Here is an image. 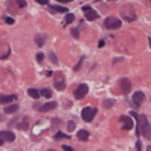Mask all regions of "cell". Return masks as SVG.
Returning <instances> with one entry per match:
<instances>
[{"label":"cell","instance_id":"cell-1","mask_svg":"<svg viewBox=\"0 0 151 151\" xmlns=\"http://www.w3.org/2000/svg\"><path fill=\"white\" fill-rule=\"evenodd\" d=\"M136 118H137V129H136L137 137L139 134H142L145 138L151 141V124L149 123L146 115H143V114L136 115Z\"/></svg>","mask_w":151,"mask_h":151},{"label":"cell","instance_id":"cell-2","mask_svg":"<svg viewBox=\"0 0 151 151\" xmlns=\"http://www.w3.org/2000/svg\"><path fill=\"white\" fill-rule=\"evenodd\" d=\"M96 113H97V109L96 108H92V106H86L83 110H82L81 113V116H82V119L85 120V122H92V119L95 118V115H96Z\"/></svg>","mask_w":151,"mask_h":151},{"label":"cell","instance_id":"cell-3","mask_svg":"<svg viewBox=\"0 0 151 151\" xmlns=\"http://www.w3.org/2000/svg\"><path fill=\"white\" fill-rule=\"evenodd\" d=\"M104 26H105L106 29H118L120 26H122V22H120V19H118V18H115V17H109V18L105 19Z\"/></svg>","mask_w":151,"mask_h":151},{"label":"cell","instance_id":"cell-4","mask_svg":"<svg viewBox=\"0 0 151 151\" xmlns=\"http://www.w3.org/2000/svg\"><path fill=\"white\" fill-rule=\"evenodd\" d=\"M82 10L85 12V17H86V19L87 21H95L100 16L97 14V12H95L91 6L90 5H85V6H82Z\"/></svg>","mask_w":151,"mask_h":151},{"label":"cell","instance_id":"cell-5","mask_svg":"<svg viewBox=\"0 0 151 151\" xmlns=\"http://www.w3.org/2000/svg\"><path fill=\"white\" fill-rule=\"evenodd\" d=\"M87 92H88V86L86 83H81L77 87V90L74 91V97L77 100H81V99H83V97L87 95Z\"/></svg>","mask_w":151,"mask_h":151},{"label":"cell","instance_id":"cell-6","mask_svg":"<svg viewBox=\"0 0 151 151\" xmlns=\"http://www.w3.org/2000/svg\"><path fill=\"white\" fill-rule=\"evenodd\" d=\"M119 122L122 123V128L124 131H131L132 128H133V120H132V118H129V116H127V115L120 116Z\"/></svg>","mask_w":151,"mask_h":151},{"label":"cell","instance_id":"cell-7","mask_svg":"<svg viewBox=\"0 0 151 151\" xmlns=\"http://www.w3.org/2000/svg\"><path fill=\"white\" fill-rule=\"evenodd\" d=\"M58 77H55V82H54V86L58 91H63L65 88V81H64V77L62 73H58L56 74Z\"/></svg>","mask_w":151,"mask_h":151},{"label":"cell","instance_id":"cell-8","mask_svg":"<svg viewBox=\"0 0 151 151\" xmlns=\"http://www.w3.org/2000/svg\"><path fill=\"white\" fill-rule=\"evenodd\" d=\"M119 86H120V88H122V92L123 93H128L131 91V82L128 78H120L119 80Z\"/></svg>","mask_w":151,"mask_h":151},{"label":"cell","instance_id":"cell-9","mask_svg":"<svg viewBox=\"0 0 151 151\" xmlns=\"http://www.w3.org/2000/svg\"><path fill=\"white\" fill-rule=\"evenodd\" d=\"M143 100H145V93L141 92V91H136L133 93V97H132V101H133V104L136 105V106H139Z\"/></svg>","mask_w":151,"mask_h":151},{"label":"cell","instance_id":"cell-10","mask_svg":"<svg viewBox=\"0 0 151 151\" xmlns=\"http://www.w3.org/2000/svg\"><path fill=\"white\" fill-rule=\"evenodd\" d=\"M0 138L3 141H8V142H13L16 139V136H14L13 132L10 131H1L0 132Z\"/></svg>","mask_w":151,"mask_h":151},{"label":"cell","instance_id":"cell-11","mask_svg":"<svg viewBox=\"0 0 151 151\" xmlns=\"http://www.w3.org/2000/svg\"><path fill=\"white\" fill-rule=\"evenodd\" d=\"M56 105H58V104H56L55 101H51V103H46V104H44L39 109V110L42 111V113H45V111H49V110H52V109H55Z\"/></svg>","mask_w":151,"mask_h":151},{"label":"cell","instance_id":"cell-12","mask_svg":"<svg viewBox=\"0 0 151 151\" xmlns=\"http://www.w3.org/2000/svg\"><path fill=\"white\" fill-rule=\"evenodd\" d=\"M16 99H17L16 95H0V104H8Z\"/></svg>","mask_w":151,"mask_h":151},{"label":"cell","instance_id":"cell-13","mask_svg":"<svg viewBox=\"0 0 151 151\" xmlns=\"http://www.w3.org/2000/svg\"><path fill=\"white\" fill-rule=\"evenodd\" d=\"M77 137L81 139V141H87L88 137H90V133L86 129H80L77 133Z\"/></svg>","mask_w":151,"mask_h":151},{"label":"cell","instance_id":"cell-14","mask_svg":"<svg viewBox=\"0 0 151 151\" xmlns=\"http://www.w3.org/2000/svg\"><path fill=\"white\" fill-rule=\"evenodd\" d=\"M35 42H36V45H37L39 47L44 46V44H45V36H44V35H37V36L35 37Z\"/></svg>","mask_w":151,"mask_h":151},{"label":"cell","instance_id":"cell-15","mask_svg":"<svg viewBox=\"0 0 151 151\" xmlns=\"http://www.w3.org/2000/svg\"><path fill=\"white\" fill-rule=\"evenodd\" d=\"M115 105V100H113V99H108V100H104L103 101V106L105 109H110L113 108Z\"/></svg>","mask_w":151,"mask_h":151},{"label":"cell","instance_id":"cell-16","mask_svg":"<svg viewBox=\"0 0 151 151\" xmlns=\"http://www.w3.org/2000/svg\"><path fill=\"white\" fill-rule=\"evenodd\" d=\"M18 108H19L18 105H10V106L4 109V111L6 113V114H13V113H17L18 111Z\"/></svg>","mask_w":151,"mask_h":151},{"label":"cell","instance_id":"cell-17","mask_svg":"<svg viewBox=\"0 0 151 151\" xmlns=\"http://www.w3.org/2000/svg\"><path fill=\"white\" fill-rule=\"evenodd\" d=\"M50 9L55 10V12H59V13H67L68 12L67 8H64V6H59V5H51Z\"/></svg>","mask_w":151,"mask_h":151},{"label":"cell","instance_id":"cell-18","mask_svg":"<svg viewBox=\"0 0 151 151\" xmlns=\"http://www.w3.org/2000/svg\"><path fill=\"white\" fill-rule=\"evenodd\" d=\"M54 138L55 139H63V138H67V139H69L70 138V136H68V134H65V133H63V132H56L55 133V136H54Z\"/></svg>","mask_w":151,"mask_h":151},{"label":"cell","instance_id":"cell-19","mask_svg":"<svg viewBox=\"0 0 151 151\" xmlns=\"http://www.w3.org/2000/svg\"><path fill=\"white\" fill-rule=\"evenodd\" d=\"M27 92H28L29 96L33 97V99H39V97H40V92L37 91V90H35V88H29Z\"/></svg>","mask_w":151,"mask_h":151},{"label":"cell","instance_id":"cell-20","mask_svg":"<svg viewBox=\"0 0 151 151\" xmlns=\"http://www.w3.org/2000/svg\"><path fill=\"white\" fill-rule=\"evenodd\" d=\"M73 21H74V14H73V13H68L67 16H65V23L69 24V23H72Z\"/></svg>","mask_w":151,"mask_h":151},{"label":"cell","instance_id":"cell-21","mask_svg":"<svg viewBox=\"0 0 151 151\" xmlns=\"http://www.w3.org/2000/svg\"><path fill=\"white\" fill-rule=\"evenodd\" d=\"M40 93H41V95H42L44 97H51V91H50L49 88H42V90L40 91Z\"/></svg>","mask_w":151,"mask_h":151},{"label":"cell","instance_id":"cell-22","mask_svg":"<svg viewBox=\"0 0 151 151\" xmlns=\"http://www.w3.org/2000/svg\"><path fill=\"white\" fill-rule=\"evenodd\" d=\"M49 56H50V60H51L52 63H54V64H58V58H56V56H55L54 52L50 51V54H49Z\"/></svg>","mask_w":151,"mask_h":151},{"label":"cell","instance_id":"cell-23","mask_svg":"<svg viewBox=\"0 0 151 151\" xmlns=\"http://www.w3.org/2000/svg\"><path fill=\"white\" fill-rule=\"evenodd\" d=\"M17 4L19 8H24V6L27 5V3H26V0H17Z\"/></svg>","mask_w":151,"mask_h":151},{"label":"cell","instance_id":"cell-24","mask_svg":"<svg viewBox=\"0 0 151 151\" xmlns=\"http://www.w3.org/2000/svg\"><path fill=\"white\" fill-rule=\"evenodd\" d=\"M74 128H76L74 122H68V131L72 132V131H74Z\"/></svg>","mask_w":151,"mask_h":151},{"label":"cell","instance_id":"cell-25","mask_svg":"<svg viewBox=\"0 0 151 151\" xmlns=\"http://www.w3.org/2000/svg\"><path fill=\"white\" fill-rule=\"evenodd\" d=\"M72 35H73L74 39H78V37H80V32H78L77 28H73L72 29Z\"/></svg>","mask_w":151,"mask_h":151},{"label":"cell","instance_id":"cell-26","mask_svg":"<svg viewBox=\"0 0 151 151\" xmlns=\"http://www.w3.org/2000/svg\"><path fill=\"white\" fill-rule=\"evenodd\" d=\"M44 54H42V52H39V54H37L36 55V59H37V62H39V63H41V62H42V60H44Z\"/></svg>","mask_w":151,"mask_h":151},{"label":"cell","instance_id":"cell-27","mask_svg":"<svg viewBox=\"0 0 151 151\" xmlns=\"http://www.w3.org/2000/svg\"><path fill=\"white\" fill-rule=\"evenodd\" d=\"M5 22L8 24H13L14 23V19H13V18H10V17H5Z\"/></svg>","mask_w":151,"mask_h":151},{"label":"cell","instance_id":"cell-28","mask_svg":"<svg viewBox=\"0 0 151 151\" xmlns=\"http://www.w3.org/2000/svg\"><path fill=\"white\" fill-rule=\"evenodd\" d=\"M35 1H37L39 4H42V5H47L49 4V0H35Z\"/></svg>","mask_w":151,"mask_h":151},{"label":"cell","instance_id":"cell-29","mask_svg":"<svg viewBox=\"0 0 151 151\" xmlns=\"http://www.w3.org/2000/svg\"><path fill=\"white\" fill-rule=\"evenodd\" d=\"M82 60H83V56H82V58H81V60H80V63H78V64H77V65H76V67H74V70H76V72H77V70H80V68H81V63H82Z\"/></svg>","mask_w":151,"mask_h":151},{"label":"cell","instance_id":"cell-30","mask_svg":"<svg viewBox=\"0 0 151 151\" xmlns=\"http://www.w3.org/2000/svg\"><path fill=\"white\" fill-rule=\"evenodd\" d=\"M141 147H142V143H141V141L138 139V141L136 142V149H137V150L139 151V150H141Z\"/></svg>","mask_w":151,"mask_h":151},{"label":"cell","instance_id":"cell-31","mask_svg":"<svg viewBox=\"0 0 151 151\" xmlns=\"http://www.w3.org/2000/svg\"><path fill=\"white\" fill-rule=\"evenodd\" d=\"M63 150H64V151H73V149H72L70 146H67V145L63 146Z\"/></svg>","mask_w":151,"mask_h":151},{"label":"cell","instance_id":"cell-32","mask_svg":"<svg viewBox=\"0 0 151 151\" xmlns=\"http://www.w3.org/2000/svg\"><path fill=\"white\" fill-rule=\"evenodd\" d=\"M104 45H105V42H104V40H101L100 42H99V47H104Z\"/></svg>","mask_w":151,"mask_h":151},{"label":"cell","instance_id":"cell-33","mask_svg":"<svg viewBox=\"0 0 151 151\" xmlns=\"http://www.w3.org/2000/svg\"><path fill=\"white\" fill-rule=\"evenodd\" d=\"M56 1H60V3H69V1H73V0H56Z\"/></svg>","mask_w":151,"mask_h":151},{"label":"cell","instance_id":"cell-34","mask_svg":"<svg viewBox=\"0 0 151 151\" xmlns=\"http://www.w3.org/2000/svg\"><path fill=\"white\" fill-rule=\"evenodd\" d=\"M51 74H52V72H50V70H49V72H46V76H47V77H50Z\"/></svg>","mask_w":151,"mask_h":151},{"label":"cell","instance_id":"cell-35","mask_svg":"<svg viewBox=\"0 0 151 151\" xmlns=\"http://www.w3.org/2000/svg\"><path fill=\"white\" fill-rule=\"evenodd\" d=\"M1 145H3V139L0 138V146H1Z\"/></svg>","mask_w":151,"mask_h":151},{"label":"cell","instance_id":"cell-36","mask_svg":"<svg viewBox=\"0 0 151 151\" xmlns=\"http://www.w3.org/2000/svg\"><path fill=\"white\" fill-rule=\"evenodd\" d=\"M147 151H151V146H149V147H147Z\"/></svg>","mask_w":151,"mask_h":151},{"label":"cell","instance_id":"cell-37","mask_svg":"<svg viewBox=\"0 0 151 151\" xmlns=\"http://www.w3.org/2000/svg\"><path fill=\"white\" fill-rule=\"evenodd\" d=\"M149 42H150V47H151V39H149Z\"/></svg>","mask_w":151,"mask_h":151}]
</instances>
